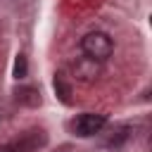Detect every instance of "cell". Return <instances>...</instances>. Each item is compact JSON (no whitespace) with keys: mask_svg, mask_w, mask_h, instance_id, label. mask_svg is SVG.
I'll use <instances>...</instances> for the list:
<instances>
[{"mask_svg":"<svg viewBox=\"0 0 152 152\" xmlns=\"http://www.w3.org/2000/svg\"><path fill=\"white\" fill-rule=\"evenodd\" d=\"M81 50H83L86 57L97 59V62H104V59L114 52V43H112V38H109L107 33H102V31H90V33H86V36L81 38Z\"/></svg>","mask_w":152,"mask_h":152,"instance_id":"cell-1","label":"cell"},{"mask_svg":"<svg viewBox=\"0 0 152 152\" xmlns=\"http://www.w3.org/2000/svg\"><path fill=\"white\" fill-rule=\"evenodd\" d=\"M104 124H107V116H104V114L86 112V114H81V116H76V119L71 121V131H74L76 135H81V138H90V135L100 133Z\"/></svg>","mask_w":152,"mask_h":152,"instance_id":"cell-2","label":"cell"},{"mask_svg":"<svg viewBox=\"0 0 152 152\" xmlns=\"http://www.w3.org/2000/svg\"><path fill=\"white\" fill-rule=\"evenodd\" d=\"M102 76V62L97 59H90V57H78L74 62V78L81 81V83H93Z\"/></svg>","mask_w":152,"mask_h":152,"instance_id":"cell-3","label":"cell"},{"mask_svg":"<svg viewBox=\"0 0 152 152\" xmlns=\"http://www.w3.org/2000/svg\"><path fill=\"white\" fill-rule=\"evenodd\" d=\"M17 100L24 102V104H38V102H40L36 88H19V90H17Z\"/></svg>","mask_w":152,"mask_h":152,"instance_id":"cell-4","label":"cell"},{"mask_svg":"<svg viewBox=\"0 0 152 152\" xmlns=\"http://www.w3.org/2000/svg\"><path fill=\"white\" fill-rule=\"evenodd\" d=\"M24 76H26V57L17 55V59H14V78H24Z\"/></svg>","mask_w":152,"mask_h":152,"instance_id":"cell-5","label":"cell"},{"mask_svg":"<svg viewBox=\"0 0 152 152\" xmlns=\"http://www.w3.org/2000/svg\"><path fill=\"white\" fill-rule=\"evenodd\" d=\"M55 88H57V93H59V97H62L64 102H69V88H66V86L62 83V78H59V76L55 78Z\"/></svg>","mask_w":152,"mask_h":152,"instance_id":"cell-6","label":"cell"},{"mask_svg":"<svg viewBox=\"0 0 152 152\" xmlns=\"http://www.w3.org/2000/svg\"><path fill=\"white\" fill-rule=\"evenodd\" d=\"M0 152H14L12 147H7V145H0Z\"/></svg>","mask_w":152,"mask_h":152,"instance_id":"cell-7","label":"cell"}]
</instances>
